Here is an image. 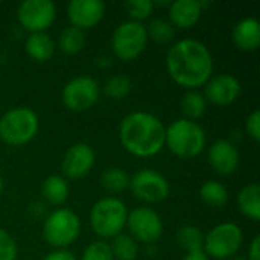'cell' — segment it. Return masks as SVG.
I'll return each mask as SVG.
<instances>
[{
	"label": "cell",
	"mask_w": 260,
	"mask_h": 260,
	"mask_svg": "<svg viewBox=\"0 0 260 260\" xmlns=\"http://www.w3.org/2000/svg\"><path fill=\"white\" fill-rule=\"evenodd\" d=\"M166 66L171 78L186 88L206 85L213 72L210 50L206 44L192 38L180 40L169 49Z\"/></svg>",
	"instance_id": "6da1fadb"
},
{
	"label": "cell",
	"mask_w": 260,
	"mask_h": 260,
	"mask_svg": "<svg viewBox=\"0 0 260 260\" xmlns=\"http://www.w3.org/2000/svg\"><path fill=\"white\" fill-rule=\"evenodd\" d=\"M166 128L155 116L136 111L123 117L120 123V142L123 148L137 157H152L165 145Z\"/></svg>",
	"instance_id": "7a4b0ae2"
},
{
	"label": "cell",
	"mask_w": 260,
	"mask_h": 260,
	"mask_svg": "<svg viewBox=\"0 0 260 260\" xmlns=\"http://www.w3.org/2000/svg\"><path fill=\"white\" fill-rule=\"evenodd\" d=\"M165 143L177 157L192 158L206 146V133L203 126L189 119H178L169 125Z\"/></svg>",
	"instance_id": "3957f363"
},
{
	"label": "cell",
	"mask_w": 260,
	"mask_h": 260,
	"mask_svg": "<svg viewBox=\"0 0 260 260\" xmlns=\"http://www.w3.org/2000/svg\"><path fill=\"white\" fill-rule=\"evenodd\" d=\"M126 218L128 212L125 204L114 197L99 200L90 212L91 229L98 236L105 239L120 235L126 225Z\"/></svg>",
	"instance_id": "277c9868"
},
{
	"label": "cell",
	"mask_w": 260,
	"mask_h": 260,
	"mask_svg": "<svg viewBox=\"0 0 260 260\" xmlns=\"http://www.w3.org/2000/svg\"><path fill=\"white\" fill-rule=\"evenodd\" d=\"M38 131V117L27 107H17L6 111L0 119V139L12 146L30 142Z\"/></svg>",
	"instance_id": "5b68a950"
},
{
	"label": "cell",
	"mask_w": 260,
	"mask_h": 260,
	"mask_svg": "<svg viewBox=\"0 0 260 260\" xmlns=\"http://www.w3.org/2000/svg\"><path fill=\"white\" fill-rule=\"evenodd\" d=\"M81 232L79 216L69 209H58L52 212L43 227V236L46 242L56 248H66L72 245Z\"/></svg>",
	"instance_id": "8992f818"
},
{
	"label": "cell",
	"mask_w": 260,
	"mask_h": 260,
	"mask_svg": "<svg viewBox=\"0 0 260 260\" xmlns=\"http://www.w3.org/2000/svg\"><path fill=\"white\" fill-rule=\"evenodd\" d=\"M148 41L146 27L139 21H125L119 24L111 38L114 55L122 61L136 59L145 49Z\"/></svg>",
	"instance_id": "52a82bcc"
},
{
	"label": "cell",
	"mask_w": 260,
	"mask_h": 260,
	"mask_svg": "<svg viewBox=\"0 0 260 260\" xmlns=\"http://www.w3.org/2000/svg\"><path fill=\"white\" fill-rule=\"evenodd\" d=\"M244 241L242 230L233 222H224L213 227L204 236V253L213 259H229L238 253Z\"/></svg>",
	"instance_id": "ba28073f"
},
{
	"label": "cell",
	"mask_w": 260,
	"mask_h": 260,
	"mask_svg": "<svg viewBox=\"0 0 260 260\" xmlns=\"http://www.w3.org/2000/svg\"><path fill=\"white\" fill-rule=\"evenodd\" d=\"M99 99V84L90 76H76L62 88V102L72 111L82 113Z\"/></svg>",
	"instance_id": "9c48e42d"
},
{
	"label": "cell",
	"mask_w": 260,
	"mask_h": 260,
	"mask_svg": "<svg viewBox=\"0 0 260 260\" xmlns=\"http://www.w3.org/2000/svg\"><path fill=\"white\" fill-rule=\"evenodd\" d=\"M18 21L30 34L44 32L56 17V8L50 0H24L18 8Z\"/></svg>",
	"instance_id": "30bf717a"
},
{
	"label": "cell",
	"mask_w": 260,
	"mask_h": 260,
	"mask_svg": "<svg viewBox=\"0 0 260 260\" xmlns=\"http://www.w3.org/2000/svg\"><path fill=\"white\" fill-rule=\"evenodd\" d=\"M129 187L139 200L151 204L161 203L169 195L168 180L161 174L151 169L139 171L133 180H129Z\"/></svg>",
	"instance_id": "8fae6325"
},
{
	"label": "cell",
	"mask_w": 260,
	"mask_h": 260,
	"mask_svg": "<svg viewBox=\"0 0 260 260\" xmlns=\"http://www.w3.org/2000/svg\"><path fill=\"white\" fill-rule=\"evenodd\" d=\"M126 224L134 239L145 244L155 242L163 232V222L160 216L148 207H139L133 210L126 218Z\"/></svg>",
	"instance_id": "7c38bea8"
},
{
	"label": "cell",
	"mask_w": 260,
	"mask_h": 260,
	"mask_svg": "<svg viewBox=\"0 0 260 260\" xmlns=\"http://www.w3.org/2000/svg\"><path fill=\"white\" fill-rule=\"evenodd\" d=\"M94 165V151L87 143L72 145L62 158L61 168L66 177L69 178H82L85 177Z\"/></svg>",
	"instance_id": "4fadbf2b"
},
{
	"label": "cell",
	"mask_w": 260,
	"mask_h": 260,
	"mask_svg": "<svg viewBox=\"0 0 260 260\" xmlns=\"http://www.w3.org/2000/svg\"><path fill=\"white\" fill-rule=\"evenodd\" d=\"M105 12V5L101 0H72L67 8L72 24L78 29H88L96 26Z\"/></svg>",
	"instance_id": "5bb4252c"
},
{
	"label": "cell",
	"mask_w": 260,
	"mask_h": 260,
	"mask_svg": "<svg viewBox=\"0 0 260 260\" xmlns=\"http://www.w3.org/2000/svg\"><path fill=\"white\" fill-rule=\"evenodd\" d=\"M241 94V84L232 75H218L206 84V98L216 105H229Z\"/></svg>",
	"instance_id": "9a60e30c"
},
{
	"label": "cell",
	"mask_w": 260,
	"mask_h": 260,
	"mask_svg": "<svg viewBox=\"0 0 260 260\" xmlns=\"http://www.w3.org/2000/svg\"><path fill=\"white\" fill-rule=\"evenodd\" d=\"M209 163L219 175H232L239 166V151L230 140H218L209 149Z\"/></svg>",
	"instance_id": "2e32d148"
},
{
	"label": "cell",
	"mask_w": 260,
	"mask_h": 260,
	"mask_svg": "<svg viewBox=\"0 0 260 260\" xmlns=\"http://www.w3.org/2000/svg\"><path fill=\"white\" fill-rule=\"evenodd\" d=\"M201 12L203 8L197 0H175L169 6L171 24H175L181 29L192 27L200 20Z\"/></svg>",
	"instance_id": "e0dca14e"
},
{
	"label": "cell",
	"mask_w": 260,
	"mask_h": 260,
	"mask_svg": "<svg viewBox=\"0 0 260 260\" xmlns=\"http://www.w3.org/2000/svg\"><path fill=\"white\" fill-rule=\"evenodd\" d=\"M233 41L235 44L245 52H253L260 44V24L253 17L241 20L233 27Z\"/></svg>",
	"instance_id": "ac0fdd59"
},
{
	"label": "cell",
	"mask_w": 260,
	"mask_h": 260,
	"mask_svg": "<svg viewBox=\"0 0 260 260\" xmlns=\"http://www.w3.org/2000/svg\"><path fill=\"white\" fill-rule=\"evenodd\" d=\"M24 49H26V53L32 59L40 61V62H44V61H47V59H50L53 56L55 43H53V40L47 34H44V32H35V34H30L26 38Z\"/></svg>",
	"instance_id": "d6986e66"
},
{
	"label": "cell",
	"mask_w": 260,
	"mask_h": 260,
	"mask_svg": "<svg viewBox=\"0 0 260 260\" xmlns=\"http://www.w3.org/2000/svg\"><path fill=\"white\" fill-rule=\"evenodd\" d=\"M41 193L50 206H61L69 198V184L62 177L52 175L44 180Z\"/></svg>",
	"instance_id": "ffe728a7"
},
{
	"label": "cell",
	"mask_w": 260,
	"mask_h": 260,
	"mask_svg": "<svg viewBox=\"0 0 260 260\" xmlns=\"http://www.w3.org/2000/svg\"><path fill=\"white\" fill-rule=\"evenodd\" d=\"M241 212L253 221L260 219V187L259 184L245 186L238 195Z\"/></svg>",
	"instance_id": "44dd1931"
},
{
	"label": "cell",
	"mask_w": 260,
	"mask_h": 260,
	"mask_svg": "<svg viewBox=\"0 0 260 260\" xmlns=\"http://www.w3.org/2000/svg\"><path fill=\"white\" fill-rule=\"evenodd\" d=\"M85 44V35L82 29H78L75 26L66 27L59 35V47L67 55H75L84 49Z\"/></svg>",
	"instance_id": "7402d4cb"
},
{
	"label": "cell",
	"mask_w": 260,
	"mask_h": 260,
	"mask_svg": "<svg viewBox=\"0 0 260 260\" xmlns=\"http://www.w3.org/2000/svg\"><path fill=\"white\" fill-rule=\"evenodd\" d=\"M200 197L201 200L213 207H221L227 203L229 200V192L224 187V184H221L219 181L215 180H209L206 181L201 189H200Z\"/></svg>",
	"instance_id": "603a6c76"
},
{
	"label": "cell",
	"mask_w": 260,
	"mask_h": 260,
	"mask_svg": "<svg viewBox=\"0 0 260 260\" xmlns=\"http://www.w3.org/2000/svg\"><path fill=\"white\" fill-rule=\"evenodd\" d=\"M110 248H111L113 257L117 260H134L139 253L136 239L133 236L123 235V233H120L114 238Z\"/></svg>",
	"instance_id": "cb8c5ba5"
},
{
	"label": "cell",
	"mask_w": 260,
	"mask_h": 260,
	"mask_svg": "<svg viewBox=\"0 0 260 260\" xmlns=\"http://www.w3.org/2000/svg\"><path fill=\"white\" fill-rule=\"evenodd\" d=\"M177 242L183 250L187 253L203 250L204 245V235L195 225H184L177 232Z\"/></svg>",
	"instance_id": "d4e9b609"
},
{
	"label": "cell",
	"mask_w": 260,
	"mask_h": 260,
	"mask_svg": "<svg viewBox=\"0 0 260 260\" xmlns=\"http://www.w3.org/2000/svg\"><path fill=\"white\" fill-rule=\"evenodd\" d=\"M101 184L108 192L117 193V192L125 190L129 186V177L120 168H108L104 171V174L101 177Z\"/></svg>",
	"instance_id": "484cf974"
},
{
	"label": "cell",
	"mask_w": 260,
	"mask_h": 260,
	"mask_svg": "<svg viewBox=\"0 0 260 260\" xmlns=\"http://www.w3.org/2000/svg\"><path fill=\"white\" fill-rule=\"evenodd\" d=\"M206 107H207L206 98L198 91H189L183 96L181 110L189 120L201 117L206 111Z\"/></svg>",
	"instance_id": "4316f807"
},
{
	"label": "cell",
	"mask_w": 260,
	"mask_h": 260,
	"mask_svg": "<svg viewBox=\"0 0 260 260\" xmlns=\"http://www.w3.org/2000/svg\"><path fill=\"white\" fill-rule=\"evenodd\" d=\"M104 91L111 99H123L131 91V81L125 75H114L105 82Z\"/></svg>",
	"instance_id": "83f0119b"
},
{
	"label": "cell",
	"mask_w": 260,
	"mask_h": 260,
	"mask_svg": "<svg viewBox=\"0 0 260 260\" xmlns=\"http://www.w3.org/2000/svg\"><path fill=\"white\" fill-rule=\"evenodd\" d=\"M146 34L157 43L160 44H166L169 41H172L174 38V26L161 18H155L149 23Z\"/></svg>",
	"instance_id": "f1b7e54d"
},
{
	"label": "cell",
	"mask_w": 260,
	"mask_h": 260,
	"mask_svg": "<svg viewBox=\"0 0 260 260\" xmlns=\"http://www.w3.org/2000/svg\"><path fill=\"white\" fill-rule=\"evenodd\" d=\"M125 9L128 11L133 21L140 23V20H145L151 15L154 3L151 0H129L125 3Z\"/></svg>",
	"instance_id": "f546056e"
},
{
	"label": "cell",
	"mask_w": 260,
	"mask_h": 260,
	"mask_svg": "<svg viewBox=\"0 0 260 260\" xmlns=\"http://www.w3.org/2000/svg\"><path fill=\"white\" fill-rule=\"evenodd\" d=\"M82 260H114L111 248L107 242L98 241L90 244L82 254Z\"/></svg>",
	"instance_id": "4dcf8cb0"
},
{
	"label": "cell",
	"mask_w": 260,
	"mask_h": 260,
	"mask_svg": "<svg viewBox=\"0 0 260 260\" xmlns=\"http://www.w3.org/2000/svg\"><path fill=\"white\" fill-rule=\"evenodd\" d=\"M17 245L9 233L0 229V260H15Z\"/></svg>",
	"instance_id": "1f68e13d"
},
{
	"label": "cell",
	"mask_w": 260,
	"mask_h": 260,
	"mask_svg": "<svg viewBox=\"0 0 260 260\" xmlns=\"http://www.w3.org/2000/svg\"><path fill=\"white\" fill-rule=\"evenodd\" d=\"M245 128H247V133L248 136L259 142L260 140V113L256 110L253 111L248 117H247V122H245Z\"/></svg>",
	"instance_id": "d6a6232c"
},
{
	"label": "cell",
	"mask_w": 260,
	"mask_h": 260,
	"mask_svg": "<svg viewBox=\"0 0 260 260\" xmlns=\"http://www.w3.org/2000/svg\"><path fill=\"white\" fill-rule=\"evenodd\" d=\"M43 260H76V257L67 250H56L49 253Z\"/></svg>",
	"instance_id": "836d02e7"
},
{
	"label": "cell",
	"mask_w": 260,
	"mask_h": 260,
	"mask_svg": "<svg viewBox=\"0 0 260 260\" xmlns=\"http://www.w3.org/2000/svg\"><path fill=\"white\" fill-rule=\"evenodd\" d=\"M247 260H260V236H256L250 245L248 250V259Z\"/></svg>",
	"instance_id": "e575fe53"
},
{
	"label": "cell",
	"mask_w": 260,
	"mask_h": 260,
	"mask_svg": "<svg viewBox=\"0 0 260 260\" xmlns=\"http://www.w3.org/2000/svg\"><path fill=\"white\" fill-rule=\"evenodd\" d=\"M181 260H209V256L204 253V250H198V251L187 253Z\"/></svg>",
	"instance_id": "d590c367"
},
{
	"label": "cell",
	"mask_w": 260,
	"mask_h": 260,
	"mask_svg": "<svg viewBox=\"0 0 260 260\" xmlns=\"http://www.w3.org/2000/svg\"><path fill=\"white\" fill-rule=\"evenodd\" d=\"M2 190H3V180H2V177H0V193H2Z\"/></svg>",
	"instance_id": "8d00e7d4"
},
{
	"label": "cell",
	"mask_w": 260,
	"mask_h": 260,
	"mask_svg": "<svg viewBox=\"0 0 260 260\" xmlns=\"http://www.w3.org/2000/svg\"><path fill=\"white\" fill-rule=\"evenodd\" d=\"M230 260H247V259H244V257H233V259H230Z\"/></svg>",
	"instance_id": "74e56055"
},
{
	"label": "cell",
	"mask_w": 260,
	"mask_h": 260,
	"mask_svg": "<svg viewBox=\"0 0 260 260\" xmlns=\"http://www.w3.org/2000/svg\"><path fill=\"white\" fill-rule=\"evenodd\" d=\"M0 3H2V2H0Z\"/></svg>",
	"instance_id": "f35d334b"
}]
</instances>
